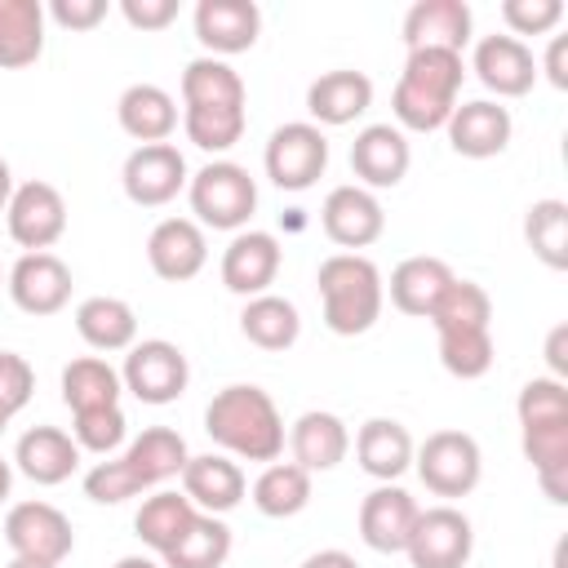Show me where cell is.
<instances>
[{
	"label": "cell",
	"instance_id": "6da1fadb",
	"mask_svg": "<svg viewBox=\"0 0 568 568\" xmlns=\"http://www.w3.org/2000/svg\"><path fill=\"white\" fill-rule=\"evenodd\" d=\"M204 435L217 444V453L235 462H280L284 453V417L275 399L253 382L222 386L204 408Z\"/></svg>",
	"mask_w": 568,
	"mask_h": 568
},
{
	"label": "cell",
	"instance_id": "7a4b0ae2",
	"mask_svg": "<svg viewBox=\"0 0 568 568\" xmlns=\"http://www.w3.org/2000/svg\"><path fill=\"white\" fill-rule=\"evenodd\" d=\"M462 80H466L462 53H453V49H413L404 58V71H399L395 93H390L395 129H408V133L444 129L457 98H462Z\"/></svg>",
	"mask_w": 568,
	"mask_h": 568
},
{
	"label": "cell",
	"instance_id": "3957f363",
	"mask_svg": "<svg viewBox=\"0 0 568 568\" xmlns=\"http://www.w3.org/2000/svg\"><path fill=\"white\" fill-rule=\"evenodd\" d=\"M315 288H320L324 328L337 333V337H359L382 320V306H386L382 271L364 253L324 257L320 271H315Z\"/></svg>",
	"mask_w": 568,
	"mask_h": 568
},
{
	"label": "cell",
	"instance_id": "277c9868",
	"mask_svg": "<svg viewBox=\"0 0 568 568\" xmlns=\"http://www.w3.org/2000/svg\"><path fill=\"white\" fill-rule=\"evenodd\" d=\"M186 200H191V213L204 231H231L235 235L257 213V182L235 160H209L204 169L191 173Z\"/></svg>",
	"mask_w": 568,
	"mask_h": 568
},
{
	"label": "cell",
	"instance_id": "5b68a950",
	"mask_svg": "<svg viewBox=\"0 0 568 568\" xmlns=\"http://www.w3.org/2000/svg\"><path fill=\"white\" fill-rule=\"evenodd\" d=\"M413 470L426 484V493L457 501L466 493H475L479 475H484V453L479 439L470 430H430L417 448H413Z\"/></svg>",
	"mask_w": 568,
	"mask_h": 568
},
{
	"label": "cell",
	"instance_id": "8992f818",
	"mask_svg": "<svg viewBox=\"0 0 568 568\" xmlns=\"http://www.w3.org/2000/svg\"><path fill=\"white\" fill-rule=\"evenodd\" d=\"M120 382L124 390L138 399V404H173L182 399L186 382H191V364H186V351L169 337H142L124 351V364H120Z\"/></svg>",
	"mask_w": 568,
	"mask_h": 568
},
{
	"label": "cell",
	"instance_id": "52a82bcc",
	"mask_svg": "<svg viewBox=\"0 0 568 568\" xmlns=\"http://www.w3.org/2000/svg\"><path fill=\"white\" fill-rule=\"evenodd\" d=\"M262 169L280 191H311L328 169V138L311 120H288L266 138Z\"/></svg>",
	"mask_w": 568,
	"mask_h": 568
},
{
	"label": "cell",
	"instance_id": "ba28073f",
	"mask_svg": "<svg viewBox=\"0 0 568 568\" xmlns=\"http://www.w3.org/2000/svg\"><path fill=\"white\" fill-rule=\"evenodd\" d=\"M4 546L13 550V559L58 568L75 550V528L53 501H13L4 515Z\"/></svg>",
	"mask_w": 568,
	"mask_h": 568
},
{
	"label": "cell",
	"instance_id": "9c48e42d",
	"mask_svg": "<svg viewBox=\"0 0 568 568\" xmlns=\"http://www.w3.org/2000/svg\"><path fill=\"white\" fill-rule=\"evenodd\" d=\"M4 226H9V240L22 248V253H49L62 235H67V200L53 182H18L13 186V200L4 209Z\"/></svg>",
	"mask_w": 568,
	"mask_h": 568
},
{
	"label": "cell",
	"instance_id": "30bf717a",
	"mask_svg": "<svg viewBox=\"0 0 568 568\" xmlns=\"http://www.w3.org/2000/svg\"><path fill=\"white\" fill-rule=\"evenodd\" d=\"M191 182L186 155L173 142H151V146H133L124 169H120V186L129 195V204L138 209H164L173 204Z\"/></svg>",
	"mask_w": 568,
	"mask_h": 568
},
{
	"label": "cell",
	"instance_id": "8fae6325",
	"mask_svg": "<svg viewBox=\"0 0 568 568\" xmlns=\"http://www.w3.org/2000/svg\"><path fill=\"white\" fill-rule=\"evenodd\" d=\"M404 555L413 568H466L475 555V524L448 501L430 506L417 515Z\"/></svg>",
	"mask_w": 568,
	"mask_h": 568
},
{
	"label": "cell",
	"instance_id": "7c38bea8",
	"mask_svg": "<svg viewBox=\"0 0 568 568\" xmlns=\"http://www.w3.org/2000/svg\"><path fill=\"white\" fill-rule=\"evenodd\" d=\"M320 226H324V235H328L342 253H359V248H368V244L382 240V231H386V209H382V200H377L373 191H364V186H355V182H342V186H333V191L324 195V204H320Z\"/></svg>",
	"mask_w": 568,
	"mask_h": 568
},
{
	"label": "cell",
	"instance_id": "4fadbf2b",
	"mask_svg": "<svg viewBox=\"0 0 568 568\" xmlns=\"http://www.w3.org/2000/svg\"><path fill=\"white\" fill-rule=\"evenodd\" d=\"M71 266L58 253H22L9 271H4V288L13 297V306L22 315H58L71 302Z\"/></svg>",
	"mask_w": 568,
	"mask_h": 568
},
{
	"label": "cell",
	"instance_id": "5bb4252c",
	"mask_svg": "<svg viewBox=\"0 0 568 568\" xmlns=\"http://www.w3.org/2000/svg\"><path fill=\"white\" fill-rule=\"evenodd\" d=\"M470 71L493 93V102L524 98L537 84V58L515 36H479L475 49H470Z\"/></svg>",
	"mask_w": 568,
	"mask_h": 568
},
{
	"label": "cell",
	"instance_id": "9a60e30c",
	"mask_svg": "<svg viewBox=\"0 0 568 568\" xmlns=\"http://www.w3.org/2000/svg\"><path fill=\"white\" fill-rule=\"evenodd\" d=\"M408 164H413V146H408V133L395 124H364L351 142L355 186H364L373 195L386 186H399L408 178Z\"/></svg>",
	"mask_w": 568,
	"mask_h": 568
},
{
	"label": "cell",
	"instance_id": "2e32d148",
	"mask_svg": "<svg viewBox=\"0 0 568 568\" xmlns=\"http://www.w3.org/2000/svg\"><path fill=\"white\" fill-rule=\"evenodd\" d=\"M417 515H422V506H417V497H413L408 488H399V484H377V488L359 501V515H355L359 541H364L368 550H377V555H404Z\"/></svg>",
	"mask_w": 568,
	"mask_h": 568
},
{
	"label": "cell",
	"instance_id": "e0dca14e",
	"mask_svg": "<svg viewBox=\"0 0 568 568\" xmlns=\"http://www.w3.org/2000/svg\"><path fill=\"white\" fill-rule=\"evenodd\" d=\"M195 40L204 44V58H235L248 53L262 36V9L253 0H200L195 13Z\"/></svg>",
	"mask_w": 568,
	"mask_h": 568
},
{
	"label": "cell",
	"instance_id": "ac0fdd59",
	"mask_svg": "<svg viewBox=\"0 0 568 568\" xmlns=\"http://www.w3.org/2000/svg\"><path fill=\"white\" fill-rule=\"evenodd\" d=\"M280 262H284V248L271 231H235L231 244L222 248V284L235 293V297H257V293H271L275 275H280Z\"/></svg>",
	"mask_w": 568,
	"mask_h": 568
},
{
	"label": "cell",
	"instance_id": "d6986e66",
	"mask_svg": "<svg viewBox=\"0 0 568 568\" xmlns=\"http://www.w3.org/2000/svg\"><path fill=\"white\" fill-rule=\"evenodd\" d=\"M448 146L462 155V160H493L510 146V133H515V120H510V106L493 102V98H475V102H457L448 124Z\"/></svg>",
	"mask_w": 568,
	"mask_h": 568
},
{
	"label": "cell",
	"instance_id": "ffe728a7",
	"mask_svg": "<svg viewBox=\"0 0 568 568\" xmlns=\"http://www.w3.org/2000/svg\"><path fill=\"white\" fill-rule=\"evenodd\" d=\"M146 262L160 280L186 284L209 262V235L195 217H160L146 235Z\"/></svg>",
	"mask_w": 568,
	"mask_h": 568
},
{
	"label": "cell",
	"instance_id": "44dd1931",
	"mask_svg": "<svg viewBox=\"0 0 568 568\" xmlns=\"http://www.w3.org/2000/svg\"><path fill=\"white\" fill-rule=\"evenodd\" d=\"M80 444L62 426H31L13 444V470L40 488H58L80 470Z\"/></svg>",
	"mask_w": 568,
	"mask_h": 568
},
{
	"label": "cell",
	"instance_id": "7402d4cb",
	"mask_svg": "<svg viewBox=\"0 0 568 568\" xmlns=\"http://www.w3.org/2000/svg\"><path fill=\"white\" fill-rule=\"evenodd\" d=\"M373 106V80L364 71L337 67L306 84V115L315 129H342L355 124Z\"/></svg>",
	"mask_w": 568,
	"mask_h": 568
},
{
	"label": "cell",
	"instance_id": "603a6c76",
	"mask_svg": "<svg viewBox=\"0 0 568 568\" xmlns=\"http://www.w3.org/2000/svg\"><path fill=\"white\" fill-rule=\"evenodd\" d=\"M178 479H182V493L191 497V506L204 510V515H226L248 493V479H244L240 462L226 457V453H200V457H191Z\"/></svg>",
	"mask_w": 568,
	"mask_h": 568
},
{
	"label": "cell",
	"instance_id": "cb8c5ba5",
	"mask_svg": "<svg viewBox=\"0 0 568 568\" xmlns=\"http://www.w3.org/2000/svg\"><path fill=\"white\" fill-rule=\"evenodd\" d=\"M475 36V13L466 0H417L404 13V44L413 49H453L462 53Z\"/></svg>",
	"mask_w": 568,
	"mask_h": 568
},
{
	"label": "cell",
	"instance_id": "d4e9b609",
	"mask_svg": "<svg viewBox=\"0 0 568 568\" xmlns=\"http://www.w3.org/2000/svg\"><path fill=\"white\" fill-rule=\"evenodd\" d=\"M453 280H457V275H453V266H448L444 257L417 253V257H404V262L390 271V280H382V288H386V297H390V306H395L399 315L426 320Z\"/></svg>",
	"mask_w": 568,
	"mask_h": 568
},
{
	"label": "cell",
	"instance_id": "484cf974",
	"mask_svg": "<svg viewBox=\"0 0 568 568\" xmlns=\"http://www.w3.org/2000/svg\"><path fill=\"white\" fill-rule=\"evenodd\" d=\"M284 439H288L293 462H297L306 475L333 470V466H342L346 453H351V430H346V422H342L337 413H328V408H306V413L288 426Z\"/></svg>",
	"mask_w": 568,
	"mask_h": 568
},
{
	"label": "cell",
	"instance_id": "4316f807",
	"mask_svg": "<svg viewBox=\"0 0 568 568\" xmlns=\"http://www.w3.org/2000/svg\"><path fill=\"white\" fill-rule=\"evenodd\" d=\"M413 448L417 444H413L408 426L395 422V417H368L355 430V462L377 484H395L413 466Z\"/></svg>",
	"mask_w": 568,
	"mask_h": 568
},
{
	"label": "cell",
	"instance_id": "83f0119b",
	"mask_svg": "<svg viewBox=\"0 0 568 568\" xmlns=\"http://www.w3.org/2000/svg\"><path fill=\"white\" fill-rule=\"evenodd\" d=\"M115 120L120 129L138 142V146H151V142H169L173 129H178V98L151 80H138L120 93L115 102Z\"/></svg>",
	"mask_w": 568,
	"mask_h": 568
},
{
	"label": "cell",
	"instance_id": "f1b7e54d",
	"mask_svg": "<svg viewBox=\"0 0 568 568\" xmlns=\"http://www.w3.org/2000/svg\"><path fill=\"white\" fill-rule=\"evenodd\" d=\"M519 444H524V457H528L541 493L555 506H568V417L519 426Z\"/></svg>",
	"mask_w": 568,
	"mask_h": 568
},
{
	"label": "cell",
	"instance_id": "f546056e",
	"mask_svg": "<svg viewBox=\"0 0 568 568\" xmlns=\"http://www.w3.org/2000/svg\"><path fill=\"white\" fill-rule=\"evenodd\" d=\"M71 320H75V333L89 351L115 355V351H129L138 342V315L124 297H106V293L84 297Z\"/></svg>",
	"mask_w": 568,
	"mask_h": 568
},
{
	"label": "cell",
	"instance_id": "4dcf8cb0",
	"mask_svg": "<svg viewBox=\"0 0 568 568\" xmlns=\"http://www.w3.org/2000/svg\"><path fill=\"white\" fill-rule=\"evenodd\" d=\"M120 457L133 466V475L142 479V488L155 493L160 484H169V479L182 475V466L191 462V448H186V439L173 426H146Z\"/></svg>",
	"mask_w": 568,
	"mask_h": 568
},
{
	"label": "cell",
	"instance_id": "1f68e13d",
	"mask_svg": "<svg viewBox=\"0 0 568 568\" xmlns=\"http://www.w3.org/2000/svg\"><path fill=\"white\" fill-rule=\"evenodd\" d=\"M44 4L40 0H0V67L22 71L44 53Z\"/></svg>",
	"mask_w": 568,
	"mask_h": 568
},
{
	"label": "cell",
	"instance_id": "d6a6232c",
	"mask_svg": "<svg viewBox=\"0 0 568 568\" xmlns=\"http://www.w3.org/2000/svg\"><path fill=\"white\" fill-rule=\"evenodd\" d=\"M240 333L244 342H253L257 351H288L302 337V315L288 297L280 293H257L244 302L240 311Z\"/></svg>",
	"mask_w": 568,
	"mask_h": 568
},
{
	"label": "cell",
	"instance_id": "836d02e7",
	"mask_svg": "<svg viewBox=\"0 0 568 568\" xmlns=\"http://www.w3.org/2000/svg\"><path fill=\"white\" fill-rule=\"evenodd\" d=\"M195 515H200V510L191 506L186 493H178V488H155L151 497H142V506H138V515H133V532H138V541H142L146 550L164 555V550L191 528Z\"/></svg>",
	"mask_w": 568,
	"mask_h": 568
},
{
	"label": "cell",
	"instance_id": "e575fe53",
	"mask_svg": "<svg viewBox=\"0 0 568 568\" xmlns=\"http://www.w3.org/2000/svg\"><path fill=\"white\" fill-rule=\"evenodd\" d=\"M120 395H124L120 368H111L102 355H80L62 368V404L71 413L111 408V404H120Z\"/></svg>",
	"mask_w": 568,
	"mask_h": 568
},
{
	"label": "cell",
	"instance_id": "d590c367",
	"mask_svg": "<svg viewBox=\"0 0 568 568\" xmlns=\"http://www.w3.org/2000/svg\"><path fill=\"white\" fill-rule=\"evenodd\" d=\"M248 493L266 519H293L311 506V475L297 462H266Z\"/></svg>",
	"mask_w": 568,
	"mask_h": 568
},
{
	"label": "cell",
	"instance_id": "8d00e7d4",
	"mask_svg": "<svg viewBox=\"0 0 568 568\" xmlns=\"http://www.w3.org/2000/svg\"><path fill=\"white\" fill-rule=\"evenodd\" d=\"M231 555V528L222 515H195L191 528L160 555L164 568H222Z\"/></svg>",
	"mask_w": 568,
	"mask_h": 568
},
{
	"label": "cell",
	"instance_id": "74e56055",
	"mask_svg": "<svg viewBox=\"0 0 568 568\" xmlns=\"http://www.w3.org/2000/svg\"><path fill=\"white\" fill-rule=\"evenodd\" d=\"M244 80L222 58H191L182 71V106H244Z\"/></svg>",
	"mask_w": 568,
	"mask_h": 568
},
{
	"label": "cell",
	"instance_id": "f35d334b",
	"mask_svg": "<svg viewBox=\"0 0 568 568\" xmlns=\"http://www.w3.org/2000/svg\"><path fill=\"white\" fill-rule=\"evenodd\" d=\"M524 240L541 266L564 271L568 266V204L555 195L532 200L524 213Z\"/></svg>",
	"mask_w": 568,
	"mask_h": 568
},
{
	"label": "cell",
	"instance_id": "ab89813d",
	"mask_svg": "<svg viewBox=\"0 0 568 568\" xmlns=\"http://www.w3.org/2000/svg\"><path fill=\"white\" fill-rule=\"evenodd\" d=\"M182 129H186L191 146H200L209 155H222L244 138L248 111L244 106H182Z\"/></svg>",
	"mask_w": 568,
	"mask_h": 568
},
{
	"label": "cell",
	"instance_id": "60d3db41",
	"mask_svg": "<svg viewBox=\"0 0 568 568\" xmlns=\"http://www.w3.org/2000/svg\"><path fill=\"white\" fill-rule=\"evenodd\" d=\"M426 320H430L435 333H444V328H493V297L475 280H453Z\"/></svg>",
	"mask_w": 568,
	"mask_h": 568
},
{
	"label": "cell",
	"instance_id": "b9f144b4",
	"mask_svg": "<svg viewBox=\"0 0 568 568\" xmlns=\"http://www.w3.org/2000/svg\"><path fill=\"white\" fill-rule=\"evenodd\" d=\"M435 342H439V364L462 382L484 377L497 359L493 328H444V333H435Z\"/></svg>",
	"mask_w": 568,
	"mask_h": 568
},
{
	"label": "cell",
	"instance_id": "7bdbcfd3",
	"mask_svg": "<svg viewBox=\"0 0 568 568\" xmlns=\"http://www.w3.org/2000/svg\"><path fill=\"white\" fill-rule=\"evenodd\" d=\"M129 435V417L120 404L111 408H84V413H71V439L80 444V453H93V457H111Z\"/></svg>",
	"mask_w": 568,
	"mask_h": 568
},
{
	"label": "cell",
	"instance_id": "ee69618b",
	"mask_svg": "<svg viewBox=\"0 0 568 568\" xmlns=\"http://www.w3.org/2000/svg\"><path fill=\"white\" fill-rule=\"evenodd\" d=\"M142 479L133 475V466L124 457H102L84 470V497L98 501V506H120L129 497H142Z\"/></svg>",
	"mask_w": 568,
	"mask_h": 568
},
{
	"label": "cell",
	"instance_id": "f6af8a7d",
	"mask_svg": "<svg viewBox=\"0 0 568 568\" xmlns=\"http://www.w3.org/2000/svg\"><path fill=\"white\" fill-rule=\"evenodd\" d=\"M515 417L519 426H537V422H559L568 417V382H555V377H532L519 386V399H515Z\"/></svg>",
	"mask_w": 568,
	"mask_h": 568
},
{
	"label": "cell",
	"instance_id": "bcb514c9",
	"mask_svg": "<svg viewBox=\"0 0 568 568\" xmlns=\"http://www.w3.org/2000/svg\"><path fill=\"white\" fill-rule=\"evenodd\" d=\"M501 22L510 27L506 36H515V40L550 36L564 22V0H506L501 4Z\"/></svg>",
	"mask_w": 568,
	"mask_h": 568
},
{
	"label": "cell",
	"instance_id": "7dc6e473",
	"mask_svg": "<svg viewBox=\"0 0 568 568\" xmlns=\"http://www.w3.org/2000/svg\"><path fill=\"white\" fill-rule=\"evenodd\" d=\"M36 395V373L18 351H0V413L13 422Z\"/></svg>",
	"mask_w": 568,
	"mask_h": 568
},
{
	"label": "cell",
	"instance_id": "c3c4849f",
	"mask_svg": "<svg viewBox=\"0 0 568 568\" xmlns=\"http://www.w3.org/2000/svg\"><path fill=\"white\" fill-rule=\"evenodd\" d=\"M111 13L106 0H53L44 4V18H53L62 31H93Z\"/></svg>",
	"mask_w": 568,
	"mask_h": 568
},
{
	"label": "cell",
	"instance_id": "681fc988",
	"mask_svg": "<svg viewBox=\"0 0 568 568\" xmlns=\"http://www.w3.org/2000/svg\"><path fill=\"white\" fill-rule=\"evenodd\" d=\"M120 18L133 31H164L178 18V0H120Z\"/></svg>",
	"mask_w": 568,
	"mask_h": 568
},
{
	"label": "cell",
	"instance_id": "f907efd6",
	"mask_svg": "<svg viewBox=\"0 0 568 568\" xmlns=\"http://www.w3.org/2000/svg\"><path fill=\"white\" fill-rule=\"evenodd\" d=\"M537 75H546L555 89H568V36H550V44L537 62Z\"/></svg>",
	"mask_w": 568,
	"mask_h": 568
},
{
	"label": "cell",
	"instance_id": "816d5d0a",
	"mask_svg": "<svg viewBox=\"0 0 568 568\" xmlns=\"http://www.w3.org/2000/svg\"><path fill=\"white\" fill-rule=\"evenodd\" d=\"M546 364H550V377L564 382L568 377V324H555L550 337H546Z\"/></svg>",
	"mask_w": 568,
	"mask_h": 568
},
{
	"label": "cell",
	"instance_id": "f5cc1de1",
	"mask_svg": "<svg viewBox=\"0 0 568 568\" xmlns=\"http://www.w3.org/2000/svg\"><path fill=\"white\" fill-rule=\"evenodd\" d=\"M297 568H359V559H355V555H346V550H337V546H328V550L306 555Z\"/></svg>",
	"mask_w": 568,
	"mask_h": 568
},
{
	"label": "cell",
	"instance_id": "db71d44e",
	"mask_svg": "<svg viewBox=\"0 0 568 568\" xmlns=\"http://www.w3.org/2000/svg\"><path fill=\"white\" fill-rule=\"evenodd\" d=\"M13 169H9V160H0V213L9 209V200H13Z\"/></svg>",
	"mask_w": 568,
	"mask_h": 568
},
{
	"label": "cell",
	"instance_id": "11a10c76",
	"mask_svg": "<svg viewBox=\"0 0 568 568\" xmlns=\"http://www.w3.org/2000/svg\"><path fill=\"white\" fill-rule=\"evenodd\" d=\"M9 493H13V462L0 457V506L9 501Z\"/></svg>",
	"mask_w": 568,
	"mask_h": 568
},
{
	"label": "cell",
	"instance_id": "9f6ffc18",
	"mask_svg": "<svg viewBox=\"0 0 568 568\" xmlns=\"http://www.w3.org/2000/svg\"><path fill=\"white\" fill-rule=\"evenodd\" d=\"M115 568H164V564H155L146 555H124V559H115Z\"/></svg>",
	"mask_w": 568,
	"mask_h": 568
},
{
	"label": "cell",
	"instance_id": "6f0895ef",
	"mask_svg": "<svg viewBox=\"0 0 568 568\" xmlns=\"http://www.w3.org/2000/svg\"><path fill=\"white\" fill-rule=\"evenodd\" d=\"M4 568H53V564H31V559H9Z\"/></svg>",
	"mask_w": 568,
	"mask_h": 568
},
{
	"label": "cell",
	"instance_id": "680465c9",
	"mask_svg": "<svg viewBox=\"0 0 568 568\" xmlns=\"http://www.w3.org/2000/svg\"><path fill=\"white\" fill-rule=\"evenodd\" d=\"M4 426H9V417H4V413H0V435H4Z\"/></svg>",
	"mask_w": 568,
	"mask_h": 568
},
{
	"label": "cell",
	"instance_id": "91938a15",
	"mask_svg": "<svg viewBox=\"0 0 568 568\" xmlns=\"http://www.w3.org/2000/svg\"><path fill=\"white\" fill-rule=\"evenodd\" d=\"M0 284H4V271H0Z\"/></svg>",
	"mask_w": 568,
	"mask_h": 568
}]
</instances>
